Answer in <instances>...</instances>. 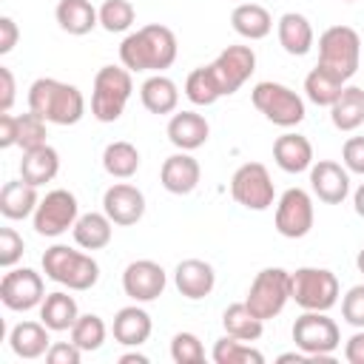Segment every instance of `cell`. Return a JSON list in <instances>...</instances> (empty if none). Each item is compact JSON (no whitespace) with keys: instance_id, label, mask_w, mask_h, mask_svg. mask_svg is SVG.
Listing matches in <instances>:
<instances>
[{"instance_id":"obj_3","label":"cell","mask_w":364,"mask_h":364,"mask_svg":"<svg viewBox=\"0 0 364 364\" xmlns=\"http://www.w3.org/2000/svg\"><path fill=\"white\" fill-rule=\"evenodd\" d=\"M46 279L68 287V290H91L100 282V264L94 256L74 250L68 245H51L43 253Z\"/></svg>"},{"instance_id":"obj_20","label":"cell","mask_w":364,"mask_h":364,"mask_svg":"<svg viewBox=\"0 0 364 364\" xmlns=\"http://www.w3.org/2000/svg\"><path fill=\"white\" fill-rule=\"evenodd\" d=\"M151 330H154V321H151L148 310L139 307V301H134L128 307H119L117 316H114V324H111V333L122 347L145 344L151 338Z\"/></svg>"},{"instance_id":"obj_4","label":"cell","mask_w":364,"mask_h":364,"mask_svg":"<svg viewBox=\"0 0 364 364\" xmlns=\"http://www.w3.org/2000/svg\"><path fill=\"white\" fill-rule=\"evenodd\" d=\"M134 94V80L125 65H102L91 85V114L100 122H117Z\"/></svg>"},{"instance_id":"obj_45","label":"cell","mask_w":364,"mask_h":364,"mask_svg":"<svg viewBox=\"0 0 364 364\" xmlns=\"http://www.w3.org/2000/svg\"><path fill=\"white\" fill-rule=\"evenodd\" d=\"M80 358H82V350L74 341H51L46 353L48 364H80Z\"/></svg>"},{"instance_id":"obj_37","label":"cell","mask_w":364,"mask_h":364,"mask_svg":"<svg viewBox=\"0 0 364 364\" xmlns=\"http://www.w3.org/2000/svg\"><path fill=\"white\" fill-rule=\"evenodd\" d=\"M210 358L216 364H264V355L256 347H250V341H242L228 333L213 344Z\"/></svg>"},{"instance_id":"obj_26","label":"cell","mask_w":364,"mask_h":364,"mask_svg":"<svg viewBox=\"0 0 364 364\" xmlns=\"http://www.w3.org/2000/svg\"><path fill=\"white\" fill-rule=\"evenodd\" d=\"M71 233H74V242L82 250H102V247L111 245L114 222L108 219L105 210H88V213H80V219L74 222Z\"/></svg>"},{"instance_id":"obj_44","label":"cell","mask_w":364,"mask_h":364,"mask_svg":"<svg viewBox=\"0 0 364 364\" xmlns=\"http://www.w3.org/2000/svg\"><path fill=\"white\" fill-rule=\"evenodd\" d=\"M341 162L350 173L364 176V136H350L341 148Z\"/></svg>"},{"instance_id":"obj_47","label":"cell","mask_w":364,"mask_h":364,"mask_svg":"<svg viewBox=\"0 0 364 364\" xmlns=\"http://www.w3.org/2000/svg\"><path fill=\"white\" fill-rule=\"evenodd\" d=\"M20 40V28L11 17H0V54H9Z\"/></svg>"},{"instance_id":"obj_9","label":"cell","mask_w":364,"mask_h":364,"mask_svg":"<svg viewBox=\"0 0 364 364\" xmlns=\"http://www.w3.org/2000/svg\"><path fill=\"white\" fill-rule=\"evenodd\" d=\"M287 301H290V273L284 267L259 270L256 279L250 282V290H247V299H245L250 313L259 316L262 321L276 318L284 310Z\"/></svg>"},{"instance_id":"obj_43","label":"cell","mask_w":364,"mask_h":364,"mask_svg":"<svg viewBox=\"0 0 364 364\" xmlns=\"http://www.w3.org/2000/svg\"><path fill=\"white\" fill-rule=\"evenodd\" d=\"M23 236L14 230V228H3L0 230V267H14L20 259H23Z\"/></svg>"},{"instance_id":"obj_50","label":"cell","mask_w":364,"mask_h":364,"mask_svg":"<svg viewBox=\"0 0 364 364\" xmlns=\"http://www.w3.org/2000/svg\"><path fill=\"white\" fill-rule=\"evenodd\" d=\"M353 208H355V213L364 219V182L355 188V193H353Z\"/></svg>"},{"instance_id":"obj_48","label":"cell","mask_w":364,"mask_h":364,"mask_svg":"<svg viewBox=\"0 0 364 364\" xmlns=\"http://www.w3.org/2000/svg\"><path fill=\"white\" fill-rule=\"evenodd\" d=\"M17 145V117L14 114H0V148Z\"/></svg>"},{"instance_id":"obj_2","label":"cell","mask_w":364,"mask_h":364,"mask_svg":"<svg viewBox=\"0 0 364 364\" xmlns=\"http://www.w3.org/2000/svg\"><path fill=\"white\" fill-rule=\"evenodd\" d=\"M28 111L40 114L51 125H77L85 114V97L71 82L40 77L28 88Z\"/></svg>"},{"instance_id":"obj_15","label":"cell","mask_w":364,"mask_h":364,"mask_svg":"<svg viewBox=\"0 0 364 364\" xmlns=\"http://www.w3.org/2000/svg\"><path fill=\"white\" fill-rule=\"evenodd\" d=\"M210 65H213V71H216V77L222 82L225 97H230L256 71V51L250 46H228L225 51H219V57Z\"/></svg>"},{"instance_id":"obj_40","label":"cell","mask_w":364,"mask_h":364,"mask_svg":"<svg viewBox=\"0 0 364 364\" xmlns=\"http://www.w3.org/2000/svg\"><path fill=\"white\" fill-rule=\"evenodd\" d=\"M46 119L40 117V114H34V111H28V114H20L17 117V145L23 148V151H31V148H40V145H46Z\"/></svg>"},{"instance_id":"obj_39","label":"cell","mask_w":364,"mask_h":364,"mask_svg":"<svg viewBox=\"0 0 364 364\" xmlns=\"http://www.w3.org/2000/svg\"><path fill=\"white\" fill-rule=\"evenodd\" d=\"M136 11L131 6V0H105L100 6V26L111 34H122L134 26Z\"/></svg>"},{"instance_id":"obj_18","label":"cell","mask_w":364,"mask_h":364,"mask_svg":"<svg viewBox=\"0 0 364 364\" xmlns=\"http://www.w3.org/2000/svg\"><path fill=\"white\" fill-rule=\"evenodd\" d=\"M173 284H176V290L185 299L199 301V299H205V296L213 293V287H216V270L205 259H182L176 264V270H173Z\"/></svg>"},{"instance_id":"obj_8","label":"cell","mask_w":364,"mask_h":364,"mask_svg":"<svg viewBox=\"0 0 364 364\" xmlns=\"http://www.w3.org/2000/svg\"><path fill=\"white\" fill-rule=\"evenodd\" d=\"M250 100L256 105L259 114H264V119H270L279 128H296L304 119V100L284 82H256L250 91Z\"/></svg>"},{"instance_id":"obj_23","label":"cell","mask_w":364,"mask_h":364,"mask_svg":"<svg viewBox=\"0 0 364 364\" xmlns=\"http://www.w3.org/2000/svg\"><path fill=\"white\" fill-rule=\"evenodd\" d=\"M276 34H279V46L290 57H304L313 48V40H316L310 20L299 11H284L276 23Z\"/></svg>"},{"instance_id":"obj_17","label":"cell","mask_w":364,"mask_h":364,"mask_svg":"<svg viewBox=\"0 0 364 364\" xmlns=\"http://www.w3.org/2000/svg\"><path fill=\"white\" fill-rule=\"evenodd\" d=\"M102 210L114 225H136L145 216V193L131 182H117L102 193Z\"/></svg>"},{"instance_id":"obj_7","label":"cell","mask_w":364,"mask_h":364,"mask_svg":"<svg viewBox=\"0 0 364 364\" xmlns=\"http://www.w3.org/2000/svg\"><path fill=\"white\" fill-rule=\"evenodd\" d=\"M361 37L350 26H330L318 37V65L341 77L344 82L358 71Z\"/></svg>"},{"instance_id":"obj_21","label":"cell","mask_w":364,"mask_h":364,"mask_svg":"<svg viewBox=\"0 0 364 364\" xmlns=\"http://www.w3.org/2000/svg\"><path fill=\"white\" fill-rule=\"evenodd\" d=\"M208 136H210V125L196 111H179L168 119V139L179 151H196L208 142Z\"/></svg>"},{"instance_id":"obj_38","label":"cell","mask_w":364,"mask_h":364,"mask_svg":"<svg viewBox=\"0 0 364 364\" xmlns=\"http://www.w3.org/2000/svg\"><path fill=\"white\" fill-rule=\"evenodd\" d=\"M68 333H71V341H74L82 353H94V350L102 347V341H105V336H108V327H105V321H102L97 313H82V316L74 321V327H71Z\"/></svg>"},{"instance_id":"obj_34","label":"cell","mask_w":364,"mask_h":364,"mask_svg":"<svg viewBox=\"0 0 364 364\" xmlns=\"http://www.w3.org/2000/svg\"><path fill=\"white\" fill-rule=\"evenodd\" d=\"M222 327H225L228 336H236L242 341H259L262 333H264V321L259 316H253L245 301H236V304H228L225 307Z\"/></svg>"},{"instance_id":"obj_35","label":"cell","mask_w":364,"mask_h":364,"mask_svg":"<svg viewBox=\"0 0 364 364\" xmlns=\"http://www.w3.org/2000/svg\"><path fill=\"white\" fill-rule=\"evenodd\" d=\"M185 97L193 102V105H213L219 97H225L222 91V82L213 71V65H199L193 68L188 77H185Z\"/></svg>"},{"instance_id":"obj_32","label":"cell","mask_w":364,"mask_h":364,"mask_svg":"<svg viewBox=\"0 0 364 364\" xmlns=\"http://www.w3.org/2000/svg\"><path fill=\"white\" fill-rule=\"evenodd\" d=\"M330 119L338 131H355L364 125V88L344 85L338 100L330 105Z\"/></svg>"},{"instance_id":"obj_46","label":"cell","mask_w":364,"mask_h":364,"mask_svg":"<svg viewBox=\"0 0 364 364\" xmlns=\"http://www.w3.org/2000/svg\"><path fill=\"white\" fill-rule=\"evenodd\" d=\"M14 91H17V85H14L11 68L0 65V114H9V111H11V105H14Z\"/></svg>"},{"instance_id":"obj_33","label":"cell","mask_w":364,"mask_h":364,"mask_svg":"<svg viewBox=\"0 0 364 364\" xmlns=\"http://www.w3.org/2000/svg\"><path fill=\"white\" fill-rule=\"evenodd\" d=\"M139 165H142V159H139L136 145H131L125 139L108 142L105 151H102V168L114 179H131L139 171Z\"/></svg>"},{"instance_id":"obj_30","label":"cell","mask_w":364,"mask_h":364,"mask_svg":"<svg viewBox=\"0 0 364 364\" xmlns=\"http://www.w3.org/2000/svg\"><path fill=\"white\" fill-rule=\"evenodd\" d=\"M80 318V307L74 301V296L63 293V290H54V293H46L43 304H40V321L51 330V333H65L74 327V321Z\"/></svg>"},{"instance_id":"obj_36","label":"cell","mask_w":364,"mask_h":364,"mask_svg":"<svg viewBox=\"0 0 364 364\" xmlns=\"http://www.w3.org/2000/svg\"><path fill=\"white\" fill-rule=\"evenodd\" d=\"M344 85H347V82H344L341 77H336L333 71L316 65V68L304 77V97H307L313 105L330 108V105L338 100V94L344 91Z\"/></svg>"},{"instance_id":"obj_14","label":"cell","mask_w":364,"mask_h":364,"mask_svg":"<svg viewBox=\"0 0 364 364\" xmlns=\"http://www.w3.org/2000/svg\"><path fill=\"white\" fill-rule=\"evenodd\" d=\"M168 276L162 270V264L151 262V259H136L122 270V290L131 301H154L165 293Z\"/></svg>"},{"instance_id":"obj_41","label":"cell","mask_w":364,"mask_h":364,"mask_svg":"<svg viewBox=\"0 0 364 364\" xmlns=\"http://www.w3.org/2000/svg\"><path fill=\"white\" fill-rule=\"evenodd\" d=\"M171 358L176 364H202L205 361V347H202L199 336L196 333H188V330L176 333L171 338Z\"/></svg>"},{"instance_id":"obj_19","label":"cell","mask_w":364,"mask_h":364,"mask_svg":"<svg viewBox=\"0 0 364 364\" xmlns=\"http://www.w3.org/2000/svg\"><path fill=\"white\" fill-rule=\"evenodd\" d=\"M202 179V168L199 162L191 156V151H179V154H171L162 168H159V182L168 193L173 196H185L191 193Z\"/></svg>"},{"instance_id":"obj_6","label":"cell","mask_w":364,"mask_h":364,"mask_svg":"<svg viewBox=\"0 0 364 364\" xmlns=\"http://www.w3.org/2000/svg\"><path fill=\"white\" fill-rule=\"evenodd\" d=\"M341 284L338 276L327 267H299L290 273V301L301 310H330L338 304Z\"/></svg>"},{"instance_id":"obj_31","label":"cell","mask_w":364,"mask_h":364,"mask_svg":"<svg viewBox=\"0 0 364 364\" xmlns=\"http://www.w3.org/2000/svg\"><path fill=\"white\" fill-rule=\"evenodd\" d=\"M230 26L245 40H264L273 31V17L259 3H239L230 11Z\"/></svg>"},{"instance_id":"obj_24","label":"cell","mask_w":364,"mask_h":364,"mask_svg":"<svg viewBox=\"0 0 364 364\" xmlns=\"http://www.w3.org/2000/svg\"><path fill=\"white\" fill-rule=\"evenodd\" d=\"M273 159L284 173H301L313 165V145L301 134H282L273 142Z\"/></svg>"},{"instance_id":"obj_13","label":"cell","mask_w":364,"mask_h":364,"mask_svg":"<svg viewBox=\"0 0 364 364\" xmlns=\"http://www.w3.org/2000/svg\"><path fill=\"white\" fill-rule=\"evenodd\" d=\"M313 219H316L313 196L304 188H287L279 196L273 225H276V230L284 239H301V236H307L310 228H313Z\"/></svg>"},{"instance_id":"obj_28","label":"cell","mask_w":364,"mask_h":364,"mask_svg":"<svg viewBox=\"0 0 364 364\" xmlns=\"http://www.w3.org/2000/svg\"><path fill=\"white\" fill-rule=\"evenodd\" d=\"M60 173V154L57 148H51L48 142L40 145V148H31V151H23V159H20V176L26 182H31L34 188L51 182L54 176Z\"/></svg>"},{"instance_id":"obj_42","label":"cell","mask_w":364,"mask_h":364,"mask_svg":"<svg viewBox=\"0 0 364 364\" xmlns=\"http://www.w3.org/2000/svg\"><path fill=\"white\" fill-rule=\"evenodd\" d=\"M341 318L364 330V284H353L341 299Z\"/></svg>"},{"instance_id":"obj_52","label":"cell","mask_w":364,"mask_h":364,"mask_svg":"<svg viewBox=\"0 0 364 364\" xmlns=\"http://www.w3.org/2000/svg\"><path fill=\"white\" fill-rule=\"evenodd\" d=\"M355 267H358V273H364V247H361L358 256H355Z\"/></svg>"},{"instance_id":"obj_25","label":"cell","mask_w":364,"mask_h":364,"mask_svg":"<svg viewBox=\"0 0 364 364\" xmlns=\"http://www.w3.org/2000/svg\"><path fill=\"white\" fill-rule=\"evenodd\" d=\"M37 205H40L37 188H34L31 182H26L23 176H20V179L6 182V185H3V191H0V213H3L6 219H11V222L34 216Z\"/></svg>"},{"instance_id":"obj_51","label":"cell","mask_w":364,"mask_h":364,"mask_svg":"<svg viewBox=\"0 0 364 364\" xmlns=\"http://www.w3.org/2000/svg\"><path fill=\"white\" fill-rule=\"evenodd\" d=\"M148 364V355H142V353H125V355H119V364Z\"/></svg>"},{"instance_id":"obj_10","label":"cell","mask_w":364,"mask_h":364,"mask_svg":"<svg viewBox=\"0 0 364 364\" xmlns=\"http://www.w3.org/2000/svg\"><path fill=\"white\" fill-rule=\"evenodd\" d=\"M77 219H80V202H77V196L71 191H65V188H54V191H48L40 199V205H37V210L31 216V225H34V230L40 236L57 239L65 230H71Z\"/></svg>"},{"instance_id":"obj_29","label":"cell","mask_w":364,"mask_h":364,"mask_svg":"<svg viewBox=\"0 0 364 364\" xmlns=\"http://www.w3.org/2000/svg\"><path fill=\"white\" fill-rule=\"evenodd\" d=\"M139 100L145 105V111L151 114H173L179 105V88L171 77L165 74H151L142 85H139Z\"/></svg>"},{"instance_id":"obj_5","label":"cell","mask_w":364,"mask_h":364,"mask_svg":"<svg viewBox=\"0 0 364 364\" xmlns=\"http://www.w3.org/2000/svg\"><path fill=\"white\" fill-rule=\"evenodd\" d=\"M293 344L307 361H333V353L341 344V330L324 310H304L293 321Z\"/></svg>"},{"instance_id":"obj_27","label":"cell","mask_w":364,"mask_h":364,"mask_svg":"<svg viewBox=\"0 0 364 364\" xmlns=\"http://www.w3.org/2000/svg\"><path fill=\"white\" fill-rule=\"evenodd\" d=\"M54 17L65 34L82 37L100 26V9L91 6V0H60L54 9Z\"/></svg>"},{"instance_id":"obj_53","label":"cell","mask_w":364,"mask_h":364,"mask_svg":"<svg viewBox=\"0 0 364 364\" xmlns=\"http://www.w3.org/2000/svg\"><path fill=\"white\" fill-rule=\"evenodd\" d=\"M344 3H355V0H344Z\"/></svg>"},{"instance_id":"obj_49","label":"cell","mask_w":364,"mask_h":364,"mask_svg":"<svg viewBox=\"0 0 364 364\" xmlns=\"http://www.w3.org/2000/svg\"><path fill=\"white\" fill-rule=\"evenodd\" d=\"M344 358H347L350 364H364V330H358V333H353V336L347 338V344H344Z\"/></svg>"},{"instance_id":"obj_1","label":"cell","mask_w":364,"mask_h":364,"mask_svg":"<svg viewBox=\"0 0 364 364\" xmlns=\"http://www.w3.org/2000/svg\"><path fill=\"white\" fill-rule=\"evenodd\" d=\"M176 34L168 26L148 23L136 31H131L119 43V63L134 74V71H154L162 74L165 68L173 65L176 60Z\"/></svg>"},{"instance_id":"obj_16","label":"cell","mask_w":364,"mask_h":364,"mask_svg":"<svg viewBox=\"0 0 364 364\" xmlns=\"http://www.w3.org/2000/svg\"><path fill=\"white\" fill-rule=\"evenodd\" d=\"M310 188L324 205H341L350 196V171L336 159H318L310 165Z\"/></svg>"},{"instance_id":"obj_22","label":"cell","mask_w":364,"mask_h":364,"mask_svg":"<svg viewBox=\"0 0 364 364\" xmlns=\"http://www.w3.org/2000/svg\"><path fill=\"white\" fill-rule=\"evenodd\" d=\"M48 333L51 330L43 321H20L9 333V347H11V353L17 358L34 361V358L48 353V347H51V336Z\"/></svg>"},{"instance_id":"obj_12","label":"cell","mask_w":364,"mask_h":364,"mask_svg":"<svg viewBox=\"0 0 364 364\" xmlns=\"http://www.w3.org/2000/svg\"><path fill=\"white\" fill-rule=\"evenodd\" d=\"M46 299V282L31 267H9L0 279V301L9 310L26 313L40 307Z\"/></svg>"},{"instance_id":"obj_11","label":"cell","mask_w":364,"mask_h":364,"mask_svg":"<svg viewBox=\"0 0 364 364\" xmlns=\"http://www.w3.org/2000/svg\"><path fill=\"white\" fill-rule=\"evenodd\" d=\"M230 196L247 210H267L276 202V188L270 171L262 162H245L230 176Z\"/></svg>"}]
</instances>
